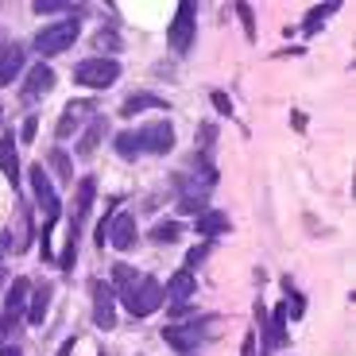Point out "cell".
Segmentation results:
<instances>
[{
  "mask_svg": "<svg viewBox=\"0 0 356 356\" xmlns=\"http://www.w3.org/2000/svg\"><path fill=\"white\" fill-rule=\"evenodd\" d=\"M116 155L120 159H140V155H167L175 147V124L170 120H152V124H140V128H128L113 140Z\"/></svg>",
  "mask_w": 356,
  "mask_h": 356,
  "instance_id": "obj_1",
  "label": "cell"
},
{
  "mask_svg": "<svg viewBox=\"0 0 356 356\" xmlns=\"http://www.w3.org/2000/svg\"><path fill=\"white\" fill-rule=\"evenodd\" d=\"M93 197H97V178L86 175L74 190V209H70V225H66V248L58 252L54 264L63 267V271H74V259H78V241H81V229H86V217L93 209Z\"/></svg>",
  "mask_w": 356,
  "mask_h": 356,
  "instance_id": "obj_2",
  "label": "cell"
},
{
  "mask_svg": "<svg viewBox=\"0 0 356 356\" xmlns=\"http://www.w3.org/2000/svg\"><path fill=\"white\" fill-rule=\"evenodd\" d=\"M27 178H31V194H35L39 213H43V232H39V236H43V256L51 259V229H54V221H58V213H63V202H58V194H54L43 163H35V167L27 170Z\"/></svg>",
  "mask_w": 356,
  "mask_h": 356,
  "instance_id": "obj_3",
  "label": "cell"
},
{
  "mask_svg": "<svg viewBox=\"0 0 356 356\" xmlns=\"http://www.w3.org/2000/svg\"><path fill=\"white\" fill-rule=\"evenodd\" d=\"M213 325H217V314L182 321V325H163V341H167L175 353H197V345H205V341L213 337Z\"/></svg>",
  "mask_w": 356,
  "mask_h": 356,
  "instance_id": "obj_4",
  "label": "cell"
},
{
  "mask_svg": "<svg viewBox=\"0 0 356 356\" xmlns=\"http://www.w3.org/2000/svg\"><path fill=\"white\" fill-rule=\"evenodd\" d=\"M78 31H81V12H74V16L58 19V24L39 27V35H35V43H31V47H35L43 58H54V54L70 51L74 39H78Z\"/></svg>",
  "mask_w": 356,
  "mask_h": 356,
  "instance_id": "obj_5",
  "label": "cell"
},
{
  "mask_svg": "<svg viewBox=\"0 0 356 356\" xmlns=\"http://www.w3.org/2000/svg\"><path fill=\"white\" fill-rule=\"evenodd\" d=\"M116 78H120V63L105 58V54L74 66V86H86V89H108V86H116Z\"/></svg>",
  "mask_w": 356,
  "mask_h": 356,
  "instance_id": "obj_6",
  "label": "cell"
},
{
  "mask_svg": "<svg viewBox=\"0 0 356 356\" xmlns=\"http://www.w3.org/2000/svg\"><path fill=\"white\" fill-rule=\"evenodd\" d=\"M194 39H197L194 4H190V0H182V4L175 8V19H170V27H167V43H170V51H175V54H186L190 47H194Z\"/></svg>",
  "mask_w": 356,
  "mask_h": 356,
  "instance_id": "obj_7",
  "label": "cell"
},
{
  "mask_svg": "<svg viewBox=\"0 0 356 356\" xmlns=\"http://www.w3.org/2000/svg\"><path fill=\"white\" fill-rule=\"evenodd\" d=\"M163 283L155 275H140V283H136V291H132V298H128V314L132 318H152L155 310L163 306Z\"/></svg>",
  "mask_w": 356,
  "mask_h": 356,
  "instance_id": "obj_8",
  "label": "cell"
},
{
  "mask_svg": "<svg viewBox=\"0 0 356 356\" xmlns=\"http://www.w3.org/2000/svg\"><path fill=\"white\" fill-rule=\"evenodd\" d=\"M89 291H93V325L105 330V333L116 330V294H113V286H108L105 279H93Z\"/></svg>",
  "mask_w": 356,
  "mask_h": 356,
  "instance_id": "obj_9",
  "label": "cell"
},
{
  "mask_svg": "<svg viewBox=\"0 0 356 356\" xmlns=\"http://www.w3.org/2000/svg\"><path fill=\"white\" fill-rule=\"evenodd\" d=\"M54 70L47 63H39V66H31V70H27V78H24V86H19V101H24V105H35V101H43L47 93H51L54 89Z\"/></svg>",
  "mask_w": 356,
  "mask_h": 356,
  "instance_id": "obj_10",
  "label": "cell"
},
{
  "mask_svg": "<svg viewBox=\"0 0 356 356\" xmlns=\"http://www.w3.org/2000/svg\"><path fill=\"white\" fill-rule=\"evenodd\" d=\"M93 108H97L93 101H70V105L63 108V116H58V124H54V136H58V140H70L74 128H78L86 116H93Z\"/></svg>",
  "mask_w": 356,
  "mask_h": 356,
  "instance_id": "obj_11",
  "label": "cell"
},
{
  "mask_svg": "<svg viewBox=\"0 0 356 356\" xmlns=\"http://www.w3.org/2000/svg\"><path fill=\"white\" fill-rule=\"evenodd\" d=\"M108 244L116 252H128L136 244V217L132 213H113L108 217Z\"/></svg>",
  "mask_w": 356,
  "mask_h": 356,
  "instance_id": "obj_12",
  "label": "cell"
},
{
  "mask_svg": "<svg viewBox=\"0 0 356 356\" xmlns=\"http://www.w3.org/2000/svg\"><path fill=\"white\" fill-rule=\"evenodd\" d=\"M259 325H264V345H267V353L286 345V306H283V302L271 310V318H267V321L259 318Z\"/></svg>",
  "mask_w": 356,
  "mask_h": 356,
  "instance_id": "obj_13",
  "label": "cell"
},
{
  "mask_svg": "<svg viewBox=\"0 0 356 356\" xmlns=\"http://www.w3.org/2000/svg\"><path fill=\"white\" fill-rule=\"evenodd\" d=\"M105 136H108V120H105V116H93V120H89V128L81 132V140L74 143V155H78V159H89V155L101 147V140H105Z\"/></svg>",
  "mask_w": 356,
  "mask_h": 356,
  "instance_id": "obj_14",
  "label": "cell"
},
{
  "mask_svg": "<svg viewBox=\"0 0 356 356\" xmlns=\"http://www.w3.org/2000/svg\"><path fill=\"white\" fill-rule=\"evenodd\" d=\"M163 294H167V298H170L175 306L190 302V298L197 294V279H194V271H186V267H182V271H175V275L167 279V291H163Z\"/></svg>",
  "mask_w": 356,
  "mask_h": 356,
  "instance_id": "obj_15",
  "label": "cell"
},
{
  "mask_svg": "<svg viewBox=\"0 0 356 356\" xmlns=\"http://www.w3.org/2000/svg\"><path fill=\"white\" fill-rule=\"evenodd\" d=\"M24 70V43H4L0 47V89L12 86V78H19Z\"/></svg>",
  "mask_w": 356,
  "mask_h": 356,
  "instance_id": "obj_16",
  "label": "cell"
},
{
  "mask_svg": "<svg viewBox=\"0 0 356 356\" xmlns=\"http://www.w3.org/2000/svg\"><path fill=\"white\" fill-rule=\"evenodd\" d=\"M194 232L202 241H217L221 232H229V213H225V209H205V213H197Z\"/></svg>",
  "mask_w": 356,
  "mask_h": 356,
  "instance_id": "obj_17",
  "label": "cell"
},
{
  "mask_svg": "<svg viewBox=\"0 0 356 356\" xmlns=\"http://www.w3.org/2000/svg\"><path fill=\"white\" fill-rule=\"evenodd\" d=\"M51 294H54V286L51 283H43V286H31V298H27V321L31 325H43V318H47V310H51Z\"/></svg>",
  "mask_w": 356,
  "mask_h": 356,
  "instance_id": "obj_18",
  "label": "cell"
},
{
  "mask_svg": "<svg viewBox=\"0 0 356 356\" xmlns=\"http://www.w3.org/2000/svg\"><path fill=\"white\" fill-rule=\"evenodd\" d=\"M27 298H31V279H24V275H19V279H12L8 294H4V310H8V314H16V318H19V314L27 310Z\"/></svg>",
  "mask_w": 356,
  "mask_h": 356,
  "instance_id": "obj_19",
  "label": "cell"
},
{
  "mask_svg": "<svg viewBox=\"0 0 356 356\" xmlns=\"http://www.w3.org/2000/svg\"><path fill=\"white\" fill-rule=\"evenodd\" d=\"M16 136H0V170L12 186H19V155H16Z\"/></svg>",
  "mask_w": 356,
  "mask_h": 356,
  "instance_id": "obj_20",
  "label": "cell"
},
{
  "mask_svg": "<svg viewBox=\"0 0 356 356\" xmlns=\"http://www.w3.org/2000/svg\"><path fill=\"white\" fill-rule=\"evenodd\" d=\"M147 108H170V105L163 97H152V93H132L120 105V116H136V113H147Z\"/></svg>",
  "mask_w": 356,
  "mask_h": 356,
  "instance_id": "obj_21",
  "label": "cell"
},
{
  "mask_svg": "<svg viewBox=\"0 0 356 356\" xmlns=\"http://www.w3.org/2000/svg\"><path fill=\"white\" fill-rule=\"evenodd\" d=\"M152 241L155 244H175V241H182V225L178 221H159L152 229Z\"/></svg>",
  "mask_w": 356,
  "mask_h": 356,
  "instance_id": "obj_22",
  "label": "cell"
},
{
  "mask_svg": "<svg viewBox=\"0 0 356 356\" xmlns=\"http://www.w3.org/2000/svg\"><path fill=\"white\" fill-rule=\"evenodd\" d=\"M337 8H341V4H321V8H314L310 16H306L302 31H306V35H314V31H318V27H321V19H325V16H333V12H337Z\"/></svg>",
  "mask_w": 356,
  "mask_h": 356,
  "instance_id": "obj_23",
  "label": "cell"
},
{
  "mask_svg": "<svg viewBox=\"0 0 356 356\" xmlns=\"http://www.w3.org/2000/svg\"><path fill=\"white\" fill-rule=\"evenodd\" d=\"M47 163H51V167H54V175L63 178V182H70V178H74V170H70V159H66V155L58 152V147H54V152L47 155Z\"/></svg>",
  "mask_w": 356,
  "mask_h": 356,
  "instance_id": "obj_24",
  "label": "cell"
},
{
  "mask_svg": "<svg viewBox=\"0 0 356 356\" xmlns=\"http://www.w3.org/2000/svg\"><path fill=\"white\" fill-rule=\"evenodd\" d=\"M213 252V241H205V244H197V248H190L186 252V271H197V267L205 264V256Z\"/></svg>",
  "mask_w": 356,
  "mask_h": 356,
  "instance_id": "obj_25",
  "label": "cell"
},
{
  "mask_svg": "<svg viewBox=\"0 0 356 356\" xmlns=\"http://www.w3.org/2000/svg\"><path fill=\"white\" fill-rule=\"evenodd\" d=\"M209 205H205V197L202 194H186V197H178V213H205Z\"/></svg>",
  "mask_w": 356,
  "mask_h": 356,
  "instance_id": "obj_26",
  "label": "cell"
},
{
  "mask_svg": "<svg viewBox=\"0 0 356 356\" xmlns=\"http://www.w3.org/2000/svg\"><path fill=\"white\" fill-rule=\"evenodd\" d=\"M31 8L39 12V16H43V12H86V8H74V4H63V0H35V4H31Z\"/></svg>",
  "mask_w": 356,
  "mask_h": 356,
  "instance_id": "obj_27",
  "label": "cell"
},
{
  "mask_svg": "<svg viewBox=\"0 0 356 356\" xmlns=\"http://www.w3.org/2000/svg\"><path fill=\"white\" fill-rule=\"evenodd\" d=\"M236 16H241V24H244V35L256 43V16H252V4H236Z\"/></svg>",
  "mask_w": 356,
  "mask_h": 356,
  "instance_id": "obj_28",
  "label": "cell"
},
{
  "mask_svg": "<svg viewBox=\"0 0 356 356\" xmlns=\"http://www.w3.org/2000/svg\"><path fill=\"white\" fill-rule=\"evenodd\" d=\"M93 47H97V51H120V39H116V31H97Z\"/></svg>",
  "mask_w": 356,
  "mask_h": 356,
  "instance_id": "obj_29",
  "label": "cell"
},
{
  "mask_svg": "<svg viewBox=\"0 0 356 356\" xmlns=\"http://www.w3.org/2000/svg\"><path fill=\"white\" fill-rule=\"evenodd\" d=\"M16 325H19V318H16V314H8V310L0 314V345H4V341H8V333L16 330Z\"/></svg>",
  "mask_w": 356,
  "mask_h": 356,
  "instance_id": "obj_30",
  "label": "cell"
},
{
  "mask_svg": "<svg viewBox=\"0 0 356 356\" xmlns=\"http://www.w3.org/2000/svg\"><path fill=\"white\" fill-rule=\"evenodd\" d=\"M286 318H302V310H306V302H302V294H294L291 291V298H286Z\"/></svg>",
  "mask_w": 356,
  "mask_h": 356,
  "instance_id": "obj_31",
  "label": "cell"
},
{
  "mask_svg": "<svg viewBox=\"0 0 356 356\" xmlns=\"http://www.w3.org/2000/svg\"><path fill=\"white\" fill-rule=\"evenodd\" d=\"M217 105V113L221 116H232V101H229V93H221V89H213V97H209Z\"/></svg>",
  "mask_w": 356,
  "mask_h": 356,
  "instance_id": "obj_32",
  "label": "cell"
},
{
  "mask_svg": "<svg viewBox=\"0 0 356 356\" xmlns=\"http://www.w3.org/2000/svg\"><path fill=\"white\" fill-rule=\"evenodd\" d=\"M35 128H39V116H27V120H24V128H19L24 143H31V140H35Z\"/></svg>",
  "mask_w": 356,
  "mask_h": 356,
  "instance_id": "obj_33",
  "label": "cell"
},
{
  "mask_svg": "<svg viewBox=\"0 0 356 356\" xmlns=\"http://www.w3.org/2000/svg\"><path fill=\"white\" fill-rule=\"evenodd\" d=\"M241 356H256V330L244 333V348H241Z\"/></svg>",
  "mask_w": 356,
  "mask_h": 356,
  "instance_id": "obj_34",
  "label": "cell"
},
{
  "mask_svg": "<svg viewBox=\"0 0 356 356\" xmlns=\"http://www.w3.org/2000/svg\"><path fill=\"white\" fill-rule=\"evenodd\" d=\"M0 356H24L16 345H0Z\"/></svg>",
  "mask_w": 356,
  "mask_h": 356,
  "instance_id": "obj_35",
  "label": "cell"
},
{
  "mask_svg": "<svg viewBox=\"0 0 356 356\" xmlns=\"http://www.w3.org/2000/svg\"><path fill=\"white\" fill-rule=\"evenodd\" d=\"M4 279H8V271H4V264H0V283H4Z\"/></svg>",
  "mask_w": 356,
  "mask_h": 356,
  "instance_id": "obj_36",
  "label": "cell"
},
{
  "mask_svg": "<svg viewBox=\"0 0 356 356\" xmlns=\"http://www.w3.org/2000/svg\"><path fill=\"white\" fill-rule=\"evenodd\" d=\"M0 120H4V108H0Z\"/></svg>",
  "mask_w": 356,
  "mask_h": 356,
  "instance_id": "obj_37",
  "label": "cell"
},
{
  "mask_svg": "<svg viewBox=\"0 0 356 356\" xmlns=\"http://www.w3.org/2000/svg\"><path fill=\"white\" fill-rule=\"evenodd\" d=\"M182 356H194V353H182Z\"/></svg>",
  "mask_w": 356,
  "mask_h": 356,
  "instance_id": "obj_38",
  "label": "cell"
}]
</instances>
